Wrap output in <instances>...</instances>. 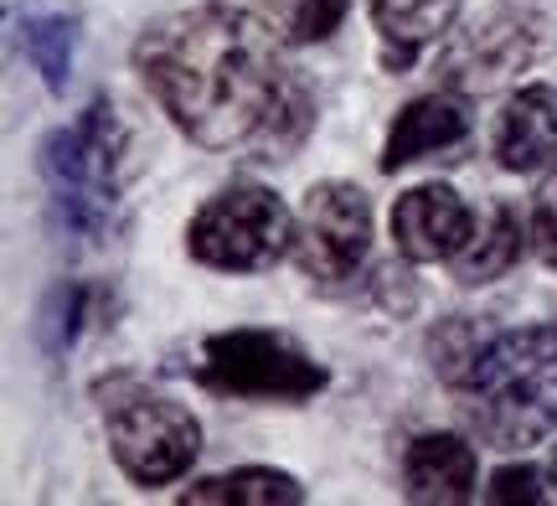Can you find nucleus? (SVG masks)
<instances>
[{"mask_svg":"<svg viewBox=\"0 0 557 506\" xmlns=\"http://www.w3.org/2000/svg\"><path fill=\"white\" fill-rule=\"evenodd\" d=\"M135 73L201 150L289 161L315 124L310 83L284 62L274 32L233 5L150 21L135 41Z\"/></svg>","mask_w":557,"mask_h":506,"instance_id":"obj_1","label":"nucleus"},{"mask_svg":"<svg viewBox=\"0 0 557 506\" xmlns=\"http://www.w3.org/2000/svg\"><path fill=\"white\" fill-rule=\"evenodd\" d=\"M455 393L465 429L485 449L517 455L557 429V325L491 331Z\"/></svg>","mask_w":557,"mask_h":506,"instance_id":"obj_2","label":"nucleus"},{"mask_svg":"<svg viewBox=\"0 0 557 506\" xmlns=\"http://www.w3.org/2000/svg\"><path fill=\"white\" fill-rule=\"evenodd\" d=\"M124 156H129V129L109 99H94L73 124H58L41 140V176L58 197V212L88 238L109 227V212L120 202Z\"/></svg>","mask_w":557,"mask_h":506,"instance_id":"obj_3","label":"nucleus"},{"mask_svg":"<svg viewBox=\"0 0 557 506\" xmlns=\"http://www.w3.org/2000/svg\"><path fill=\"white\" fill-rule=\"evenodd\" d=\"M289 248H295V212L263 182L222 186L186 223V254L207 269H222V274L274 269Z\"/></svg>","mask_w":557,"mask_h":506,"instance_id":"obj_4","label":"nucleus"},{"mask_svg":"<svg viewBox=\"0 0 557 506\" xmlns=\"http://www.w3.org/2000/svg\"><path fill=\"white\" fill-rule=\"evenodd\" d=\"M191 372L212 393L259 398V404H305V398H315L320 387L331 383V372L310 351H299L278 331H253V325L207 336Z\"/></svg>","mask_w":557,"mask_h":506,"instance_id":"obj_5","label":"nucleus"},{"mask_svg":"<svg viewBox=\"0 0 557 506\" xmlns=\"http://www.w3.org/2000/svg\"><path fill=\"white\" fill-rule=\"evenodd\" d=\"M103 424H109V449L120 470L145 491L181 481L201 455L197 414L165 393H145V387L114 393L103 404Z\"/></svg>","mask_w":557,"mask_h":506,"instance_id":"obj_6","label":"nucleus"},{"mask_svg":"<svg viewBox=\"0 0 557 506\" xmlns=\"http://www.w3.org/2000/svg\"><path fill=\"white\" fill-rule=\"evenodd\" d=\"M372 254V197L351 182H315L295 212V248L305 280L346 284Z\"/></svg>","mask_w":557,"mask_h":506,"instance_id":"obj_7","label":"nucleus"},{"mask_svg":"<svg viewBox=\"0 0 557 506\" xmlns=\"http://www.w3.org/2000/svg\"><path fill=\"white\" fill-rule=\"evenodd\" d=\"M537 58L542 16L521 5H500L449 37V47L438 52V83L465 99H485V94H500L506 83H517Z\"/></svg>","mask_w":557,"mask_h":506,"instance_id":"obj_8","label":"nucleus"},{"mask_svg":"<svg viewBox=\"0 0 557 506\" xmlns=\"http://www.w3.org/2000/svg\"><path fill=\"white\" fill-rule=\"evenodd\" d=\"M470 233H475V212L444 182L408 186L393 202V244L413 263H449L470 244Z\"/></svg>","mask_w":557,"mask_h":506,"instance_id":"obj_9","label":"nucleus"},{"mask_svg":"<svg viewBox=\"0 0 557 506\" xmlns=\"http://www.w3.org/2000/svg\"><path fill=\"white\" fill-rule=\"evenodd\" d=\"M480 455L465 434H418L403 449V496L418 506H459L475 496Z\"/></svg>","mask_w":557,"mask_h":506,"instance_id":"obj_10","label":"nucleus"},{"mask_svg":"<svg viewBox=\"0 0 557 506\" xmlns=\"http://www.w3.org/2000/svg\"><path fill=\"white\" fill-rule=\"evenodd\" d=\"M496 165L511 176H532L547 161H557V83H527L500 109L491 135Z\"/></svg>","mask_w":557,"mask_h":506,"instance_id":"obj_11","label":"nucleus"},{"mask_svg":"<svg viewBox=\"0 0 557 506\" xmlns=\"http://www.w3.org/2000/svg\"><path fill=\"white\" fill-rule=\"evenodd\" d=\"M470 135V109H465V94H423V99L403 103L393 129H387V145H382V171L398 176L403 165L423 161L434 150H449Z\"/></svg>","mask_w":557,"mask_h":506,"instance_id":"obj_12","label":"nucleus"},{"mask_svg":"<svg viewBox=\"0 0 557 506\" xmlns=\"http://www.w3.org/2000/svg\"><path fill=\"white\" fill-rule=\"evenodd\" d=\"M527 244H532V218H527L517 202L496 197V202L485 207V218H475L470 244L449 259V274H455V284H465V289H480V284L511 274L517 259L527 254Z\"/></svg>","mask_w":557,"mask_h":506,"instance_id":"obj_13","label":"nucleus"},{"mask_svg":"<svg viewBox=\"0 0 557 506\" xmlns=\"http://www.w3.org/2000/svg\"><path fill=\"white\" fill-rule=\"evenodd\" d=\"M186 506H299L305 486H299L289 470L274 466H243L227 476H207L197 486L181 491Z\"/></svg>","mask_w":557,"mask_h":506,"instance_id":"obj_14","label":"nucleus"},{"mask_svg":"<svg viewBox=\"0 0 557 506\" xmlns=\"http://www.w3.org/2000/svg\"><path fill=\"white\" fill-rule=\"evenodd\" d=\"M459 16V0H372V21L387 47H413L423 52L429 41L449 32V21Z\"/></svg>","mask_w":557,"mask_h":506,"instance_id":"obj_15","label":"nucleus"},{"mask_svg":"<svg viewBox=\"0 0 557 506\" xmlns=\"http://www.w3.org/2000/svg\"><path fill=\"white\" fill-rule=\"evenodd\" d=\"M491 342V331L470 316H449V321H438L429 331V367L438 372V383L444 387H459V378L475 367V357L485 351Z\"/></svg>","mask_w":557,"mask_h":506,"instance_id":"obj_16","label":"nucleus"},{"mask_svg":"<svg viewBox=\"0 0 557 506\" xmlns=\"http://www.w3.org/2000/svg\"><path fill=\"white\" fill-rule=\"evenodd\" d=\"M21 41H26V58L41 73L47 94H67V78H73V26L62 16H32L21 26Z\"/></svg>","mask_w":557,"mask_h":506,"instance_id":"obj_17","label":"nucleus"},{"mask_svg":"<svg viewBox=\"0 0 557 506\" xmlns=\"http://www.w3.org/2000/svg\"><path fill=\"white\" fill-rule=\"evenodd\" d=\"M88 300H94V289H88V284H58V289L41 300V310H37V342H41V351L62 357L67 346L78 342L83 321H88Z\"/></svg>","mask_w":557,"mask_h":506,"instance_id":"obj_18","label":"nucleus"},{"mask_svg":"<svg viewBox=\"0 0 557 506\" xmlns=\"http://www.w3.org/2000/svg\"><path fill=\"white\" fill-rule=\"evenodd\" d=\"M367 289H372V300L387 310V316H413L418 310V300H423V284H418V274H413V259H387V263H377L372 269V280H367Z\"/></svg>","mask_w":557,"mask_h":506,"instance_id":"obj_19","label":"nucleus"},{"mask_svg":"<svg viewBox=\"0 0 557 506\" xmlns=\"http://www.w3.org/2000/svg\"><path fill=\"white\" fill-rule=\"evenodd\" d=\"M351 11V0H299L295 16H289V47H310L341 32V21Z\"/></svg>","mask_w":557,"mask_h":506,"instance_id":"obj_20","label":"nucleus"},{"mask_svg":"<svg viewBox=\"0 0 557 506\" xmlns=\"http://www.w3.org/2000/svg\"><path fill=\"white\" fill-rule=\"evenodd\" d=\"M532 248H537V259L557 274V165L547 171L537 202H532Z\"/></svg>","mask_w":557,"mask_h":506,"instance_id":"obj_21","label":"nucleus"},{"mask_svg":"<svg viewBox=\"0 0 557 506\" xmlns=\"http://www.w3.org/2000/svg\"><path fill=\"white\" fill-rule=\"evenodd\" d=\"M485 496L496 506H517V502H527V506H537L542 502V470L537 466H500L496 476H491V486H485Z\"/></svg>","mask_w":557,"mask_h":506,"instance_id":"obj_22","label":"nucleus"},{"mask_svg":"<svg viewBox=\"0 0 557 506\" xmlns=\"http://www.w3.org/2000/svg\"><path fill=\"white\" fill-rule=\"evenodd\" d=\"M547 476H553V486H557V445H553V460H547Z\"/></svg>","mask_w":557,"mask_h":506,"instance_id":"obj_23","label":"nucleus"}]
</instances>
